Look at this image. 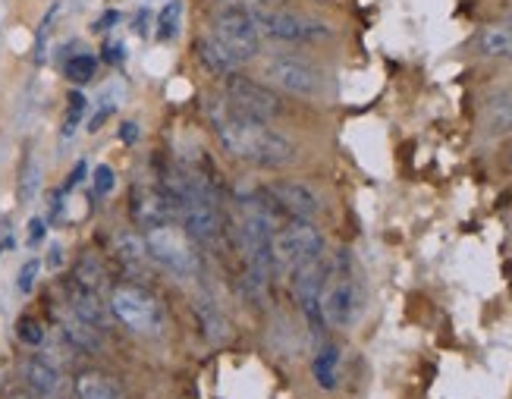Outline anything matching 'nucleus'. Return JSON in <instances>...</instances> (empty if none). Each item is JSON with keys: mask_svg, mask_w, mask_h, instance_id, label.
I'll return each mask as SVG.
<instances>
[{"mask_svg": "<svg viewBox=\"0 0 512 399\" xmlns=\"http://www.w3.org/2000/svg\"><path fill=\"white\" fill-rule=\"evenodd\" d=\"M211 126L217 132V142L236 161H246L261 170H280L296 161V145L283 132L271 129V123H258L236 114L227 101L211 107Z\"/></svg>", "mask_w": 512, "mask_h": 399, "instance_id": "nucleus-1", "label": "nucleus"}, {"mask_svg": "<svg viewBox=\"0 0 512 399\" xmlns=\"http://www.w3.org/2000/svg\"><path fill=\"white\" fill-rule=\"evenodd\" d=\"M321 308H324V321L330 327H352L365 312V290L359 277L352 274V258L349 252H340L337 261L327 264V283H324V296H321Z\"/></svg>", "mask_w": 512, "mask_h": 399, "instance_id": "nucleus-2", "label": "nucleus"}, {"mask_svg": "<svg viewBox=\"0 0 512 399\" xmlns=\"http://www.w3.org/2000/svg\"><path fill=\"white\" fill-rule=\"evenodd\" d=\"M274 264L293 274L302 264L324 258V233L311 220H289L286 227H277L271 239Z\"/></svg>", "mask_w": 512, "mask_h": 399, "instance_id": "nucleus-3", "label": "nucleus"}, {"mask_svg": "<svg viewBox=\"0 0 512 399\" xmlns=\"http://www.w3.org/2000/svg\"><path fill=\"white\" fill-rule=\"evenodd\" d=\"M211 35L224 44V48L242 63L252 60L261 51V29L255 22V13L242 4H224L214 13V26Z\"/></svg>", "mask_w": 512, "mask_h": 399, "instance_id": "nucleus-4", "label": "nucleus"}, {"mask_svg": "<svg viewBox=\"0 0 512 399\" xmlns=\"http://www.w3.org/2000/svg\"><path fill=\"white\" fill-rule=\"evenodd\" d=\"M264 79L271 88L296 98H315L324 92V73L311 60L296 54H274L264 63Z\"/></svg>", "mask_w": 512, "mask_h": 399, "instance_id": "nucleus-5", "label": "nucleus"}, {"mask_svg": "<svg viewBox=\"0 0 512 399\" xmlns=\"http://www.w3.org/2000/svg\"><path fill=\"white\" fill-rule=\"evenodd\" d=\"M110 315H114L132 334H158L161 330V305L136 283H120L110 293Z\"/></svg>", "mask_w": 512, "mask_h": 399, "instance_id": "nucleus-6", "label": "nucleus"}, {"mask_svg": "<svg viewBox=\"0 0 512 399\" xmlns=\"http://www.w3.org/2000/svg\"><path fill=\"white\" fill-rule=\"evenodd\" d=\"M224 95H227V104L236 110V114L258 120V123H271L283 114V101L274 88L264 85V82H255L249 76L230 73L227 85H224Z\"/></svg>", "mask_w": 512, "mask_h": 399, "instance_id": "nucleus-7", "label": "nucleus"}, {"mask_svg": "<svg viewBox=\"0 0 512 399\" xmlns=\"http://www.w3.org/2000/svg\"><path fill=\"white\" fill-rule=\"evenodd\" d=\"M255 22H258V29L267 38L286 41V44H315V41L330 38V26H327V22H318V19L293 13V10H267V7H258L255 10Z\"/></svg>", "mask_w": 512, "mask_h": 399, "instance_id": "nucleus-8", "label": "nucleus"}, {"mask_svg": "<svg viewBox=\"0 0 512 399\" xmlns=\"http://www.w3.org/2000/svg\"><path fill=\"white\" fill-rule=\"evenodd\" d=\"M129 214L139 227L154 230V227H167L173 217H180V195L170 186H136L129 198Z\"/></svg>", "mask_w": 512, "mask_h": 399, "instance_id": "nucleus-9", "label": "nucleus"}, {"mask_svg": "<svg viewBox=\"0 0 512 399\" xmlns=\"http://www.w3.org/2000/svg\"><path fill=\"white\" fill-rule=\"evenodd\" d=\"M148 242V252L154 261H161L164 268L176 277H192L198 261H195V252H192V239L180 230H173L170 224L167 227H154L148 230L145 236Z\"/></svg>", "mask_w": 512, "mask_h": 399, "instance_id": "nucleus-10", "label": "nucleus"}, {"mask_svg": "<svg viewBox=\"0 0 512 399\" xmlns=\"http://www.w3.org/2000/svg\"><path fill=\"white\" fill-rule=\"evenodd\" d=\"M324 283H327V261L324 258L302 264V268L293 271V296L299 302V312L305 315L308 327L315 330V334H321V330L327 327L324 308H321Z\"/></svg>", "mask_w": 512, "mask_h": 399, "instance_id": "nucleus-11", "label": "nucleus"}, {"mask_svg": "<svg viewBox=\"0 0 512 399\" xmlns=\"http://www.w3.org/2000/svg\"><path fill=\"white\" fill-rule=\"evenodd\" d=\"M267 198L293 220H315L321 214V198L318 192L299 183V180H277L267 186Z\"/></svg>", "mask_w": 512, "mask_h": 399, "instance_id": "nucleus-12", "label": "nucleus"}, {"mask_svg": "<svg viewBox=\"0 0 512 399\" xmlns=\"http://www.w3.org/2000/svg\"><path fill=\"white\" fill-rule=\"evenodd\" d=\"M22 381H26V390H32L38 399H51V396L60 393L63 374H60L54 359H48V356H29L26 362H22Z\"/></svg>", "mask_w": 512, "mask_h": 399, "instance_id": "nucleus-13", "label": "nucleus"}, {"mask_svg": "<svg viewBox=\"0 0 512 399\" xmlns=\"http://www.w3.org/2000/svg\"><path fill=\"white\" fill-rule=\"evenodd\" d=\"M66 299H70L73 315L85 324H92L95 330L107 327V308L98 299V290H88V286L76 283V280H66Z\"/></svg>", "mask_w": 512, "mask_h": 399, "instance_id": "nucleus-14", "label": "nucleus"}, {"mask_svg": "<svg viewBox=\"0 0 512 399\" xmlns=\"http://www.w3.org/2000/svg\"><path fill=\"white\" fill-rule=\"evenodd\" d=\"M478 54L487 60H512V16L487 22L478 32Z\"/></svg>", "mask_w": 512, "mask_h": 399, "instance_id": "nucleus-15", "label": "nucleus"}, {"mask_svg": "<svg viewBox=\"0 0 512 399\" xmlns=\"http://www.w3.org/2000/svg\"><path fill=\"white\" fill-rule=\"evenodd\" d=\"M73 387H76V399H126L123 387L101 371H82Z\"/></svg>", "mask_w": 512, "mask_h": 399, "instance_id": "nucleus-16", "label": "nucleus"}, {"mask_svg": "<svg viewBox=\"0 0 512 399\" xmlns=\"http://www.w3.org/2000/svg\"><path fill=\"white\" fill-rule=\"evenodd\" d=\"M198 60H202V66L214 76H230V73H236V66H239V60L214 35L198 41Z\"/></svg>", "mask_w": 512, "mask_h": 399, "instance_id": "nucleus-17", "label": "nucleus"}, {"mask_svg": "<svg viewBox=\"0 0 512 399\" xmlns=\"http://www.w3.org/2000/svg\"><path fill=\"white\" fill-rule=\"evenodd\" d=\"M311 374H315V381L321 390H333L340 381V349L333 343H324L318 349L315 362H311Z\"/></svg>", "mask_w": 512, "mask_h": 399, "instance_id": "nucleus-18", "label": "nucleus"}, {"mask_svg": "<svg viewBox=\"0 0 512 399\" xmlns=\"http://www.w3.org/2000/svg\"><path fill=\"white\" fill-rule=\"evenodd\" d=\"M484 126L491 136H503L512 129V92H497L484 107Z\"/></svg>", "mask_w": 512, "mask_h": 399, "instance_id": "nucleus-19", "label": "nucleus"}, {"mask_svg": "<svg viewBox=\"0 0 512 399\" xmlns=\"http://www.w3.org/2000/svg\"><path fill=\"white\" fill-rule=\"evenodd\" d=\"M183 29V0H167L164 10L158 13V26H154V35L161 41H173Z\"/></svg>", "mask_w": 512, "mask_h": 399, "instance_id": "nucleus-20", "label": "nucleus"}, {"mask_svg": "<svg viewBox=\"0 0 512 399\" xmlns=\"http://www.w3.org/2000/svg\"><path fill=\"white\" fill-rule=\"evenodd\" d=\"M98 73V57L95 54H73L70 60L63 63V76L70 79L73 85H85V82H92Z\"/></svg>", "mask_w": 512, "mask_h": 399, "instance_id": "nucleus-21", "label": "nucleus"}, {"mask_svg": "<svg viewBox=\"0 0 512 399\" xmlns=\"http://www.w3.org/2000/svg\"><path fill=\"white\" fill-rule=\"evenodd\" d=\"M198 318H202V324H205V330H208V337H211L214 343H227V340H230V324L224 321V315H220L211 302H198Z\"/></svg>", "mask_w": 512, "mask_h": 399, "instance_id": "nucleus-22", "label": "nucleus"}, {"mask_svg": "<svg viewBox=\"0 0 512 399\" xmlns=\"http://www.w3.org/2000/svg\"><path fill=\"white\" fill-rule=\"evenodd\" d=\"M117 255H120L123 261H129V264H145V261L151 258L148 242H145L142 236H136V233H126V236L117 239Z\"/></svg>", "mask_w": 512, "mask_h": 399, "instance_id": "nucleus-23", "label": "nucleus"}, {"mask_svg": "<svg viewBox=\"0 0 512 399\" xmlns=\"http://www.w3.org/2000/svg\"><path fill=\"white\" fill-rule=\"evenodd\" d=\"M76 283L88 286V290H98L101 280H104V268H101V261L98 258H82L76 264V274H73Z\"/></svg>", "mask_w": 512, "mask_h": 399, "instance_id": "nucleus-24", "label": "nucleus"}, {"mask_svg": "<svg viewBox=\"0 0 512 399\" xmlns=\"http://www.w3.org/2000/svg\"><path fill=\"white\" fill-rule=\"evenodd\" d=\"M38 180H41V167H38V161L29 154L26 164H22V180H19V198H22V202H32V198H35Z\"/></svg>", "mask_w": 512, "mask_h": 399, "instance_id": "nucleus-25", "label": "nucleus"}, {"mask_svg": "<svg viewBox=\"0 0 512 399\" xmlns=\"http://www.w3.org/2000/svg\"><path fill=\"white\" fill-rule=\"evenodd\" d=\"M85 107H88L85 95H82V92H73V95H70V110H66V117H63V136H66V139H70L73 132H76V126L82 123Z\"/></svg>", "mask_w": 512, "mask_h": 399, "instance_id": "nucleus-26", "label": "nucleus"}, {"mask_svg": "<svg viewBox=\"0 0 512 399\" xmlns=\"http://www.w3.org/2000/svg\"><path fill=\"white\" fill-rule=\"evenodd\" d=\"M16 337H19L22 343H26V346H41V343H44V327H41L38 318L22 315L19 324H16Z\"/></svg>", "mask_w": 512, "mask_h": 399, "instance_id": "nucleus-27", "label": "nucleus"}, {"mask_svg": "<svg viewBox=\"0 0 512 399\" xmlns=\"http://www.w3.org/2000/svg\"><path fill=\"white\" fill-rule=\"evenodd\" d=\"M41 271V258H29L26 264H22V271L16 277V286H19V293H32V286H35V277Z\"/></svg>", "mask_w": 512, "mask_h": 399, "instance_id": "nucleus-28", "label": "nucleus"}, {"mask_svg": "<svg viewBox=\"0 0 512 399\" xmlns=\"http://www.w3.org/2000/svg\"><path fill=\"white\" fill-rule=\"evenodd\" d=\"M92 186L98 195H107L110 189H114V170H110L107 164H98L95 173H92Z\"/></svg>", "mask_w": 512, "mask_h": 399, "instance_id": "nucleus-29", "label": "nucleus"}, {"mask_svg": "<svg viewBox=\"0 0 512 399\" xmlns=\"http://www.w3.org/2000/svg\"><path fill=\"white\" fill-rule=\"evenodd\" d=\"M44 233H48V224H44L41 217H32V220H29V246H32V249L41 246Z\"/></svg>", "mask_w": 512, "mask_h": 399, "instance_id": "nucleus-30", "label": "nucleus"}, {"mask_svg": "<svg viewBox=\"0 0 512 399\" xmlns=\"http://www.w3.org/2000/svg\"><path fill=\"white\" fill-rule=\"evenodd\" d=\"M132 32L136 35H151V10H139V16H136V22H132Z\"/></svg>", "mask_w": 512, "mask_h": 399, "instance_id": "nucleus-31", "label": "nucleus"}, {"mask_svg": "<svg viewBox=\"0 0 512 399\" xmlns=\"http://www.w3.org/2000/svg\"><path fill=\"white\" fill-rule=\"evenodd\" d=\"M123 51H126V48H123L120 41H117V44H114V41H107V44H104V57H107L110 63H123Z\"/></svg>", "mask_w": 512, "mask_h": 399, "instance_id": "nucleus-32", "label": "nucleus"}, {"mask_svg": "<svg viewBox=\"0 0 512 399\" xmlns=\"http://www.w3.org/2000/svg\"><path fill=\"white\" fill-rule=\"evenodd\" d=\"M120 139H123L126 145H129V142H136V139H139V126H136V123H123V126H120Z\"/></svg>", "mask_w": 512, "mask_h": 399, "instance_id": "nucleus-33", "label": "nucleus"}, {"mask_svg": "<svg viewBox=\"0 0 512 399\" xmlns=\"http://www.w3.org/2000/svg\"><path fill=\"white\" fill-rule=\"evenodd\" d=\"M85 176V164H76V170L70 173V180H66V186H63V192H73L76 186H79V180Z\"/></svg>", "mask_w": 512, "mask_h": 399, "instance_id": "nucleus-34", "label": "nucleus"}, {"mask_svg": "<svg viewBox=\"0 0 512 399\" xmlns=\"http://www.w3.org/2000/svg\"><path fill=\"white\" fill-rule=\"evenodd\" d=\"M117 19H120V13H107L104 19H98V22H95V29H98V32H104L107 26H114Z\"/></svg>", "mask_w": 512, "mask_h": 399, "instance_id": "nucleus-35", "label": "nucleus"}, {"mask_svg": "<svg viewBox=\"0 0 512 399\" xmlns=\"http://www.w3.org/2000/svg\"><path fill=\"white\" fill-rule=\"evenodd\" d=\"M60 261H63V249H60V246H51V258H48V264H51V268H57Z\"/></svg>", "mask_w": 512, "mask_h": 399, "instance_id": "nucleus-36", "label": "nucleus"}, {"mask_svg": "<svg viewBox=\"0 0 512 399\" xmlns=\"http://www.w3.org/2000/svg\"><path fill=\"white\" fill-rule=\"evenodd\" d=\"M10 399H38L32 390H16V393H10Z\"/></svg>", "mask_w": 512, "mask_h": 399, "instance_id": "nucleus-37", "label": "nucleus"}, {"mask_svg": "<svg viewBox=\"0 0 512 399\" xmlns=\"http://www.w3.org/2000/svg\"><path fill=\"white\" fill-rule=\"evenodd\" d=\"M509 167H512V148H509Z\"/></svg>", "mask_w": 512, "mask_h": 399, "instance_id": "nucleus-38", "label": "nucleus"}]
</instances>
